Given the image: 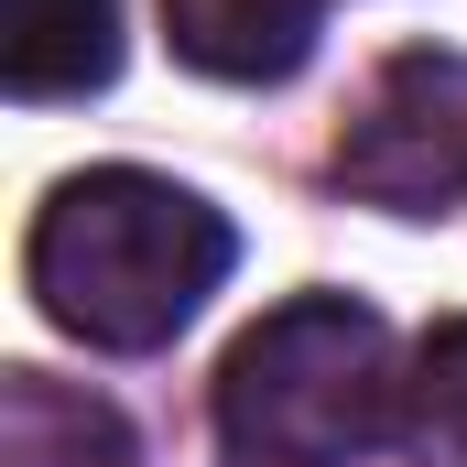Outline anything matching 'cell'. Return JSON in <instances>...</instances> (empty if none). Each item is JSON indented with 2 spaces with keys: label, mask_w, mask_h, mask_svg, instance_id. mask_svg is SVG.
I'll list each match as a JSON object with an SVG mask.
<instances>
[{
  "label": "cell",
  "mask_w": 467,
  "mask_h": 467,
  "mask_svg": "<svg viewBox=\"0 0 467 467\" xmlns=\"http://www.w3.org/2000/svg\"><path fill=\"white\" fill-rule=\"evenodd\" d=\"M0 467H141L130 457V424L109 402L44 380V369H11L0 391Z\"/></svg>",
  "instance_id": "8992f818"
},
{
  "label": "cell",
  "mask_w": 467,
  "mask_h": 467,
  "mask_svg": "<svg viewBox=\"0 0 467 467\" xmlns=\"http://www.w3.org/2000/svg\"><path fill=\"white\" fill-rule=\"evenodd\" d=\"M119 77V0H11L0 88L11 99H88Z\"/></svg>",
  "instance_id": "5b68a950"
},
{
  "label": "cell",
  "mask_w": 467,
  "mask_h": 467,
  "mask_svg": "<svg viewBox=\"0 0 467 467\" xmlns=\"http://www.w3.org/2000/svg\"><path fill=\"white\" fill-rule=\"evenodd\" d=\"M402 435L424 446V467H467V327L424 337V369L402 391Z\"/></svg>",
  "instance_id": "52a82bcc"
},
{
  "label": "cell",
  "mask_w": 467,
  "mask_h": 467,
  "mask_svg": "<svg viewBox=\"0 0 467 467\" xmlns=\"http://www.w3.org/2000/svg\"><path fill=\"white\" fill-rule=\"evenodd\" d=\"M163 33L196 77H229V88H272L316 55L327 33V0H163Z\"/></svg>",
  "instance_id": "277c9868"
},
{
  "label": "cell",
  "mask_w": 467,
  "mask_h": 467,
  "mask_svg": "<svg viewBox=\"0 0 467 467\" xmlns=\"http://www.w3.org/2000/svg\"><path fill=\"white\" fill-rule=\"evenodd\" d=\"M391 327L348 294H294L272 305L218 369V435L239 467H348L402 424Z\"/></svg>",
  "instance_id": "7a4b0ae2"
},
{
  "label": "cell",
  "mask_w": 467,
  "mask_h": 467,
  "mask_svg": "<svg viewBox=\"0 0 467 467\" xmlns=\"http://www.w3.org/2000/svg\"><path fill=\"white\" fill-rule=\"evenodd\" d=\"M229 250H239L229 218L196 185L141 174V163H99V174H66L44 196V218L22 239V283L66 337L141 358L196 327V305L229 283Z\"/></svg>",
  "instance_id": "6da1fadb"
},
{
  "label": "cell",
  "mask_w": 467,
  "mask_h": 467,
  "mask_svg": "<svg viewBox=\"0 0 467 467\" xmlns=\"http://www.w3.org/2000/svg\"><path fill=\"white\" fill-rule=\"evenodd\" d=\"M337 185L391 207V218H424V207L467 196V55L413 44L369 77L358 119L337 130Z\"/></svg>",
  "instance_id": "3957f363"
}]
</instances>
